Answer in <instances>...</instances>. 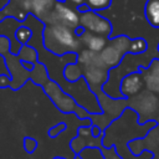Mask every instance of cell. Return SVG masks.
<instances>
[{
  "label": "cell",
  "instance_id": "6da1fadb",
  "mask_svg": "<svg viewBox=\"0 0 159 159\" xmlns=\"http://www.w3.org/2000/svg\"><path fill=\"white\" fill-rule=\"evenodd\" d=\"M42 40L43 46L57 56L75 53L81 46L80 37L75 34V30L57 22L43 25Z\"/></svg>",
  "mask_w": 159,
  "mask_h": 159
},
{
  "label": "cell",
  "instance_id": "7a4b0ae2",
  "mask_svg": "<svg viewBox=\"0 0 159 159\" xmlns=\"http://www.w3.org/2000/svg\"><path fill=\"white\" fill-rule=\"evenodd\" d=\"M78 14H80V26H82L84 31L103 36L106 39L111 36L112 25L107 19L99 16L97 12L91 10L84 12H78Z\"/></svg>",
  "mask_w": 159,
  "mask_h": 159
},
{
  "label": "cell",
  "instance_id": "3957f363",
  "mask_svg": "<svg viewBox=\"0 0 159 159\" xmlns=\"http://www.w3.org/2000/svg\"><path fill=\"white\" fill-rule=\"evenodd\" d=\"M144 86V77L142 71L138 68L134 72H130L125 75L119 83V89H120V96L124 97L125 99H130L135 94H138Z\"/></svg>",
  "mask_w": 159,
  "mask_h": 159
},
{
  "label": "cell",
  "instance_id": "277c9868",
  "mask_svg": "<svg viewBox=\"0 0 159 159\" xmlns=\"http://www.w3.org/2000/svg\"><path fill=\"white\" fill-rule=\"evenodd\" d=\"M107 40L108 39H106L103 36L94 35V34H91V32H87V31H84L80 36L81 43H83L87 47V50H89L92 52H96V53H99L106 47Z\"/></svg>",
  "mask_w": 159,
  "mask_h": 159
},
{
  "label": "cell",
  "instance_id": "5b68a950",
  "mask_svg": "<svg viewBox=\"0 0 159 159\" xmlns=\"http://www.w3.org/2000/svg\"><path fill=\"white\" fill-rule=\"evenodd\" d=\"M144 15L150 26L159 29V0H147Z\"/></svg>",
  "mask_w": 159,
  "mask_h": 159
},
{
  "label": "cell",
  "instance_id": "8992f818",
  "mask_svg": "<svg viewBox=\"0 0 159 159\" xmlns=\"http://www.w3.org/2000/svg\"><path fill=\"white\" fill-rule=\"evenodd\" d=\"M32 35H34L32 30L29 26H25V25L19 26L16 29V31H15V39L19 42V45H21V46L22 45H27L29 41L31 40Z\"/></svg>",
  "mask_w": 159,
  "mask_h": 159
},
{
  "label": "cell",
  "instance_id": "52a82bcc",
  "mask_svg": "<svg viewBox=\"0 0 159 159\" xmlns=\"http://www.w3.org/2000/svg\"><path fill=\"white\" fill-rule=\"evenodd\" d=\"M16 56L20 57V61H30V62L35 63L36 58H37V52H36V50H34V47H31L29 45H22Z\"/></svg>",
  "mask_w": 159,
  "mask_h": 159
},
{
  "label": "cell",
  "instance_id": "ba28073f",
  "mask_svg": "<svg viewBox=\"0 0 159 159\" xmlns=\"http://www.w3.org/2000/svg\"><path fill=\"white\" fill-rule=\"evenodd\" d=\"M147 48H148V42H147L144 39H142V37H137V39L130 40V45H129V51H128V53L139 55V53L145 52Z\"/></svg>",
  "mask_w": 159,
  "mask_h": 159
},
{
  "label": "cell",
  "instance_id": "9c48e42d",
  "mask_svg": "<svg viewBox=\"0 0 159 159\" xmlns=\"http://www.w3.org/2000/svg\"><path fill=\"white\" fill-rule=\"evenodd\" d=\"M83 4L88 7V10L97 12L108 9L112 5V0H84Z\"/></svg>",
  "mask_w": 159,
  "mask_h": 159
},
{
  "label": "cell",
  "instance_id": "30bf717a",
  "mask_svg": "<svg viewBox=\"0 0 159 159\" xmlns=\"http://www.w3.org/2000/svg\"><path fill=\"white\" fill-rule=\"evenodd\" d=\"M66 129H67V124L65 122H60V123H57L56 125H52L48 129V137L50 138H56L60 133L65 132Z\"/></svg>",
  "mask_w": 159,
  "mask_h": 159
},
{
  "label": "cell",
  "instance_id": "8fae6325",
  "mask_svg": "<svg viewBox=\"0 0 159 159\" xmlns=\"http://www.w3.org/2000/svg\"><path fill=\"white\" fill-rule=\"evenodd\" d=\"M24 148L27 153H34L37 148V142L31 137H25L24 138Z\"/></svg>",
  "mask_w": 159,
  "mask_h": 159
},
{
  "label": "cell",
  "instance_id": "7c38bea8",
  "mask_svg": "<svg viewBox=\"0 0 159 159\" xmlns=\"http://www.w3.org/2000/svg\"><path fill=\"white\" fill-rule=\"evenodd\" d=\"M11 48V43H10V40L9 37L6 36H0V55H5L6 51H10Z\"/></svg>",
  "mask_w": 159,
  "mask_h": 159
},
{
  "label": "cell",
  "instance_id": "4fadbf2b",
  "mask_svg": "<svg viewBox=\"0 0 159 159\" xmlns=\"http://www.w3.org/2000/svg\"><path fill=\"white\" fill-rule=\"evenodd\" d=\"M20 63H21V66H22L25 70H27V71H32L34 67H35V63H34V62H30V61H20Z\"/></svg>",
  "mask_w": 159,
  "mask_h": 159
},
{
  "label": "cell",
  "instance_id": "5bb4252c",
  "mask_svg": "<svg viewBox=\"0 0 159 159\" xmlns=\"http://www.w3.org/2000/svg\"><path fill=\"white\" fill-rule=\"evenodd\" d=\"M61 1L68 2V4H71V5H75V6L77 7V6H80V5H82L84 0H61Z\"/></svg>",
  "mask_w": 159,
  "mask_h": 159
},
{
  "label": "cell",
  "instance_id": "9a60e30c",
  "mask_svg": "<svg viewBox=\"0 0 159 159\" xmlns=\"http://www.w3.org/2000/svg\"><path fill=\"white\" fill-rule=\"evenodd\" d=\"M73 159H82V158H81V157H80V154H76V157H75V158H73Z\"/></svg>",
  "mask_w": 159,
  "mask_h": 159
},
{
  "label": "cell",
  "instance_id": "2e32d148",
  "mask_svg": "<svg viewBox=\"0 0 159 159\" xmlns=\"http://www.w3.org/2000/svg\"><path fill=\"white\" fill-rule=\"evenodd\" d=\"M53 159H66V158H62V157H55Z\"/></svg>",
  "mask_w": 159,
  "mask_h": 159
},
{
  "label": "cell",
  "instance_id": "e0dca14e",
  "mask_svg": "<svg viewBox=\"0 0 159 159\" xmlns=\"http://www.w3.org/2000/svg\"><path fill=\"white\" fill-rule=\"evenodd\" d=\"M158 52H159V43H158Z\"/></svg>",
  "mask_w": 159,
  "mask_h": 159
}]
</instances>
